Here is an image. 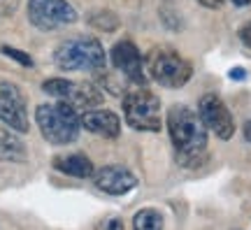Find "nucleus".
<instances>
[{"instance_id": "21", "label": "nucleus", "mask_w": 251, "mask_h": 230, "mask_svg": "<svg viewBox=\"0 0 251 230\" xmlns=\"http://www.w3.org/2000/svg\"><path fill=\"white\" fill-rule=\"evenodd\" d=\"M230 79H237V81L247 79V72H244V68H233V70H230Z\"/></svg>"}, {"instance_id": "18", "label": "nucleus", "mask_w": 251, "mask_h": 230, "mask_svg": "<svg viewBox=\"0 0 251 230\" xmlns=\"http://www.w3.org/2000/svg\"><path fill=\"white\" fill-rule=\"evenodd\" d=\"M96 230H126L124 228V221L117 219V216H107V219H100L96 223Z\"/></svg>"}, {"instance_id": "7", "label": "nucleus", "mask_w": 251, "mask_h": 230, "mask_svg": "<svg viewBox=\"0 0 251 230\" xmlns=\"http://www.w3.org/2000/svg\"><path fill=\"white\" fill-rule=\"evenodd\" d=\"M28 19L40 30H56L75 24L77 12L68 0H28Z\"/></svg>"}, {"instance_id": "16", "label": "nucleus", "mask_w": 251, "mask_h": 230, "mask_svg": "<svg viewBox=\"0 0 251 230\" xmlns=\"http://www.w3.org/2000/svg\"><path fill=\"white\" fill-rule=\"evenodd\" d=\"M89 21H91V26L100 28V30H114L119 26V19L114 17V12H96Z\"/></svg>"}, {"instance_id": "10", "label": "nucleus", "mask_w": 251, "mask_h": 230, "mask_svg": "<svg viewBox=\"0 0 251 230\" xmlns=\"http://www.w3.org/2000/svg\"><path fill=\"white\" fill-rule=\"evenodd\" d=\"M109 61L124 75L128 81H133L135 86H147V65L140 49L130 42V40H121L112 47L109 51Z\"/></svg>"}, {"instance_id": "14", "label": "nucleus", "mask_w": 251, "mask_h": 230, "mask_svg": "<svg viewBox=\"0 0 251 230\" xmlns=\"http://www.w3.org/2000/svg\"><path fill=\"white\" fill-rule=\"evenodd\" d=\"M0 160L2 163H21L26 160V147L12 130L0 128Z\"/></svg>"}, {"instance_id": "5", "label": "nucleus", "mask_w": 251, "mask_h": 230, "mask_svg": "<svg viewBox=\"0 0 251 230\" xmlns=\"http://www.w3.org/2000/svg\"><path fill=\"white\" fill-rule=\"evenodd\" d=\"M124 116L126 124L135 130L158 133L163 128L161 100L147 86H135L124 96Z\"/></svg>"}, {"instance_id": "4", "label": "nucleus", "mask_w": 251, "mask_h": 230, "mask_svg": "<svg viewBox=\"0 0 251 230\" xmlns=\"http://www.w3.org/2000/svg\"><path fill=\"white\" fill-rule=\"evenodd\" d=\"M144 65H147L149 77L156 84L165 86V89H181L193 75L191 63L184 56H179L175 49H168V47L151 49L144 58Z\"/></svg>"}, {"instance_id": "2", "label": "nucleus", "mask_w": 251, "mask_h": 230, "mask_svg": "<svg viewBox=\"0 0 251 230\" xmlns=\"http://www.w3.org/2000/svg\"><path fill=\"white\" fill-rule=\"evenodd\" d=\"M105 49L96 37L77 35L63 40L54 51V63L61 70L70 72H98L105 68Z\"/></svg>"}, {"instance_id": "15", "label": "nucleus", "mask_w": 251, "mask_h": 230, "mask_svg": "<svg viewBox=\"0 0 251 230\" xmlns=\"http://www.w3.org/2000/svg\"><path fill=\"white\" fill-rule=\"evenodd\" d=\"M133 230H163V214L158 209H140L133 216Z\"/></svg>"}, {"instance_id": "12", "label": "nucleus", "mask_w": 251, "mask_h": 230, "mask_svg": "<svg viewBox=\"0 0 251 230\" xmlns=\"http://www.w3.org/2000/svg\"><path fill=\"white\" fill-rule=\"evenodd\" d=\"M81 128L105 140H117L121 135V121L109 109H86L81 114Z\"/></svg>"}, {"instance_id": "22", "label": "nucleus", "mask_w": 251, "mask_h": 230, "mask_svg": "<svg viewBox=\"0 0 251 230\" xmlns=\"http://www.w3.org/2000/svg\"><path fill=\"white\" fill-rule=\"evenodd\" d=\"M242 133H244V140H247V142H251V121H247V124H244Z\"/></svg>"}, {"instance_id": "6", "label": "nucleus", "mask_w": 251, "mask_h": 230, "mask_svg": "<svg viewBox=\"0 0 251 230\" xmlns=\"http://www.w3.org/2000/svg\"><path fill=\"white\" fill-rule=\"evenodd\" d=\"M42 91L47 96L56 98L61 102H68L75 109H93L102 102V93L91 84H81V81H70V79H47L42 84Z\"/></svg>"}, {"instance_id": "20", "label": "nucleus", "mask_w": 251, "mask_h": 230, "mask_svg": "<svg viewBox=\"0 0 251 230\" xmlns=\"http://www.w3.org/2000/svg\"><path fill=\"white\" fill-rule=\"evenodd\" d=\"M202 7H209V9H219L224 5V0H198Z\"/></svg>"}, {"instance_id": "11", "label": "nucleus", "mask_w": 251, "mask_h": 230, "mask_svg": "<svg viewBox=\"0 0 251 230\" xmlns=\"http://www.w3.org/2000/svg\"><path fill=\"white\" fill-rule=\"evenodd\" d=\"M93 181H96V186L102 193H109V195H126L137 186V179H135L133 172H128L126 168H119V165L100 168L93 175Z\"/></svg>"}, {"instance_id": "1", "label": "nucleus", "mask_w": 251, "mask_h": 230, "mask_svg": "<svg viewBox=\"0 0 251 230\" xmlns=\"http://www.w3.org/2000/svg\"><path fill=\"white\" fill-rule=\"evenodd\" d=\"M168 133H170L175 156L181 168H198L207 156V128L198 112L186 105H172L168 109Z\"/></svg>"}, {"instance_id": "3", "label": "nucleus", "mask_w": 251, "mask_h": 230, "mask_svg": "<svg viewBox=\"0 0 251 230\" xmlns=\"http://www.w3.org/2000/svg\"><path fill=\"white\" fill-rule=\"evenodd\" d=\"M37 128L49 144H70L79 137L81 116L77 109L68 102H56V105H40L35 109Z\"/></svg>"}, {"instance_id": "19", "label": "nucleus", "mask_w": 251, "mask_h": 230, "mask_svg": "<svg viewBox=\"0 0 251 230\" xmlns=\"http://www.w3.org/2000/svg\"><path fill=\"white\" fill-rule=\"evenodd\" d=\"M240 40L244 42V47H249V49H251V21H249V24H244V26L240 28Z\"/></svg>"}, {"instance_id": "13", "label": "nucleus", "mask_w": 251, "mask_h": 230, "mask_svg": "<svg viewBox=\"0 0 251 230\" xmlns=\"http://www.w3.org/2000/svg\"><path fill=\"white\" fill-rule=\"evenodd\" d=\"M51 165L58 172L68 175V177H77V179L93 177V163L84 153H61V156H56L51 160Z\"/></svg>"}, {"instance_id": "23", "label": "nucleus", "mask_w": 251, "mask_h": 230, "mask_svg": "<svg viewBox=\"0 0 251 230\" xmlns=\"http://www.w3.org/2000/svg\"><path fill=\"white\" fill-rule=\"evenodd\" d=\"M251 0H233V5H237V7H244V5H249Z\"/></svg>"}, {"instance_id": "9", "label": "nucleus", "mask_w": 251, "mask_h": 230, "mask_svg": "<svg viewBox=\"0 0 251 230\" xmlns=\"http://www.w3.org/2000/svg\"><path fill=\"white\" fill-rule=\"evenodd\" d=\"M198 116L200 121L205 124L207 130L219 137V140H230L235 133V121L230 109L226 107V102L214 93H207V96L200 98L198 102Z\"/></svg>"}, {"instance_id": "8", "label": "nucleus", "mask_w": 251, "mask_h": 230, "mask_svg": "<svg viewBox=\"0 0 251 230\" xmlns=\"http://www.w3.org/2000/svg\"><path fill=\"white\" fill-rule=\"evenodd\" d=\"M0 121L14 133H28L30 128L26 98L17 84L0 81Z\"/></svg>"}, {"instance_id": "17", "label": "nucleus", "mask_w": 251, "mask_h": 230, "mask_svg": "<svg viewBox=\"0 0 251 230\" xmlns=\"http://www.w3.org/2000/svg\"><path fill=\"white\" fill-rule=\"evenodd\" d=\"M0 51L5 53L7 58L17 61L19 65H24V68H30V65H33V58H30V56H28L26 51H21V49H14V47H2Z\"/></svg>"}]
</instances>
